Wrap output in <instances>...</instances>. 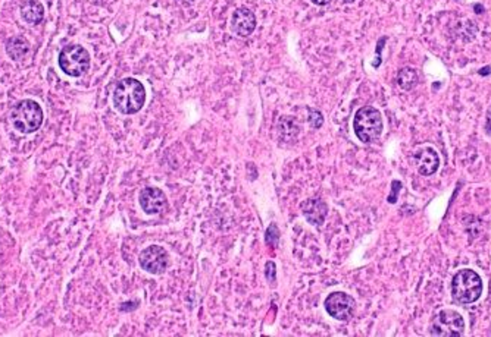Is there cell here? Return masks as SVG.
Here are the masks:
<instances>
[{"label": "cell", "mask_w": 491, "mask_h": 337, "mask_svg": "<svg viewBox=\"0 0 491 337\" xmlns=\"http://www.w3.org/2000/svg\"><path fill=\"white\" fill-rule=\"evenodd\" d=\"M490 72H491L490 66H487V68H484V69H481V71H479V74H481V75H488Z\"/></svg>", "instance_id": "7402d4cb"}, {"label": "cell", "mask_w": 491, "mask_h": 337, "mask_svg": "<svg viewBox=\"0 0 491 337\" xmlns=\"http://www.w3.org/2000/svg\"><path fill=\"white\" fill-rule=\"evenodd\" d=\"M309 122H311V125H312V128H321L322 126V123H324V117H322V114H321V112H318V110H315V109H309Z\"/></svg>", "instance_id": "e0dca14e"}, {"label": "cell", "mask_w": 491, "mask_h": 337, "mask_svg": "<svg viewBox=\"0 0 491 337\" xmlns=\"http://www.w3.org/2000/svg\"><path fill=\"white\" fill-rule=\"evenodd\" d=\"M138 201L146 214H159L166 207V197L159 188H144L140 192Z\"/></svg>", "instance_id": "30bf717a"}, {"label": "cell", "mask_w": 491, "mask_h": 337, "mask_svg": "<svg viewBox=\"0 0 491 337\" xmlns=\"http://www.w3.org/2000/svg\"><path fill=\"white\" fill-rule=\"evenodd\" d=\"M44 114L43 110L39 106V103H36L34 100H22L17 106H14V109L11 110L9 114V122L14 126V129H17L21 133H33L37 129H40L41 123H43Z\"/></svg>", "instance_id": "7a4b0ae2"}, {"label": "cell", "mask_w": 491, "mask_h": 337, "mask_svg": "<svg viewBox=\"0 0 491 337\" xmlns=\"http://www.w3.org/2000/svg\"><path fill=\"white\" fill-rule=\"evenodd\" d=\"M393 187H394V189H393V195L388 198V201L390 203H396V194H397V189H400V184L397 182V181H394L393 182Z\"/></svg>", "instance_id": "d6986e66"}, {"label": "cell", "mask_w": 491, "mask_h": 337, "mask_svg": "<svg viewBox=\"0 0 491 337\" xmlns=\"http://www.w3.org/2000/svg\"><path fill=\"white\" fill-rule=\"evenodd\" d=\"M6 53L8 56L11 57L12 60L18 62V60H22L24 57L27 56L31 50V46L28 43V40L22 36H15V37H11L8 41H6Z\"/></svg>", "instance_id": "5bb4252c"}, {"label": "cell", "mask_w": 491, "mask_h": 337, "mask_svg": "<svg viewBox=\"0 0 491 337\" xmlns=\"http://www.w3.org/2000/svg\"><path fill=\"white\" fill-rule=\"evenodd\" d=\"M340 3H344V5H347V3H353L354 0H338Z\"/></svg>", "instance_id": "d4e9b609"}, {"label": "cell", "mask_w": 491, "mask_h": 337, "mask_svg": "<svg viewBox=\"0 0 491 337\" xmlns=\"http://www.w3.org/2000/svg\"><path fill=\"white\" fill-rule=\"evenodd\" d=\"M418 81H419V76L413 68H403L397 74V84L405 91L413 90L418 85Z\"/></svg>", "instance_id": "9a60e30c"}, {"label": "cell", "mask_w": 491, "mask_h": 337, "mask_svg": "<svg viewBox=\"0 0 491 337\" xmlns=\"http://www.w3.org/2000/svg\"><path fill=\"white\" fill-rule=\"evenodd\" d=\"M146 101L143 84L134 78H125L114 91V104L122 114H136Z\"/></svg>", "instance_id": "6da1fadb"}, {"label": "cell", "mask_w": 491, "mask_h": 337, "mask_svg": "<svg viewBox=\"0 0 491 337\" xmlns=\"http://www.w3.org/2000/svg\"><path fill=\"white\" fill-rule=\"evenodd\" d=\"M21 18L30 25H37L44 19V6L39 0H24L21 5Z\"/></svg>", "instance_id": "4fadbf2b"}, {"label": "cell", "mask_w": 491, "mask_h": 337, "mask_svg": "<svg viewBox=\"0 0 491 337\" xmlns=\"http://www.w3.org/2000/svg\"><path fill=\"white\" fill-rule=\"evenodd\" d=\"M90 62H91L90 53L84 47L77 44L63 47L58 56L60 71L74 78L84 75L90 68Z\"/></svg>", "instance_id": "5b68a950"}, {"label": "cell", "mask_w": 491, "mask_h": 337, "mask_svg": "<svg viewBox=\"0 0 491 337\" xmlns=\"http://www.w3.org/2000/svg\"><path fill=\"white\" fill-rule=\"evenodd\" d=\"M482 293V280L473 270L463 268L456 273L452 281V296L460 305H469L479 299Z\"/></svg>", "instance_id": "3957f363"}, {"label": "cell", "mask_w": 491, "mask_h": 337, "mask_svg": "<svg viewBox=\"0 0 491 337\" xmlns=\"http://www.w3.org/2000/svg\"><path fill=\"white\" fill-rule=\"evenodd\" d=\"M325 309L334 319L347 321L353 317L354 299L344 292H334L325 299Z\"/></svg>", "instance_id": "ba28073f"}, {"label": "cell", "mask_w": 491, "mask_h": 337, "mask_svg": "<svg viewBox=\"0 0 491 337\" xmlns=\"http://www.w3.org/2000/svg\"><path fill=\"white\" fill-rule=\"evenodd\" d=\"M353 129L359 141L373 142L382 132V117L375 107L366 106L359 109L353 119Z\"/></svg>", "instance_id": "277c9868"}, {"label": "cell", "mask_w": 491, "mask_h": 337, "mask_svg": "<svg viewBox=\"0 0 491 337\" xmlns=\"http://www.w3.org/2000/svg\"><path fill=\"white\" fill-rule=\"evenodd\" d=\"M485 131H487V133L490 135L491 136V109H490V112H488V116H487V123H485Z\"/></svg>", "instance_id": "ffe728a7"}, {"label": "cell", "mask_w": 491, "mask_h": 337, "mask_svg": "<svg viewBox=\"0 0 491 337\" xmlns=\"http://www.w3.org/2000/svg\"><path fill=\"white\" fill-rule=\"evenodd\" d=\"M300 207H302L303 216L306 217V220L311 225L321 226L325 222L327 214H328V206L324 200L311 198V200H306Z\"/></svg>", "instance_id": "7c38bea8"}, {"label": "cell", "mask_w": 491, "mask_h": 337, "mask_svg": "<svg viewBox=\"0 0 491 337\" xmlns=\"http://www.w3.org/2000/svg\"><path fill=\"white\" fill-rule=\"evenodd\" d=\"M314 5H318V6H325V5H328L331 0H311Z\"/></svg>", "instance_id": "44dd1931"}, {"label": "cell", "mask_w": 491, "mask_h": 337, "mask_svg": "<svg viewBox=\"0 0 491 337\" xmlns=\"http://www.w3.org/2000/svg\"><path fill=\"white\" fill-rule=\"evenodd\" d=\"M465 333V319L453 311L443 309L440 311L432 321L431 334L438 337H460Z\"/></svg>", "instance_id": "8992f818"}, {"label": "cell", "mask_w": 491, "mask_h": 337, "mask_svg": "<svg viewBox=\"0 0 491 337\" xmlns=\"http://www.w3.org/2000/svg\"><path fill=\"white\" fill-rule=\"evenodd\" d=\"M413 163L416 166V170L422 176H431L440 167V157L437 151L431 147H424L415 151L413 154Z\"/></svg>", "instance_id": "9c48e42d"}, {"label": "cell", "mask_w": 491, "mask_h": 337, "mask_svg": "<svg viewBox=\"0 0 491 337\" xmlns=\"http://www.w3.org/2000/svg\"><path fill=\"white\" fill-rule=\"evenodd\" d=\"M138 262L144 271H147L150 274H162L168 268L169 255L162 246L152 245L140 252Z\"/></svg>", "instance_id": "52a82bcc"}, {"label": "cell", "mask_w": 491, "mask_h": 337, "mask_svg": "<svg viewBox=\"0 0 491 337\" xmlns=\"http://www.w3.org/2000/svg\"><path fill=\"white\" fill-rule=\"evenodd\" d=\"M266 279L272 284L275 283V264L272 261L266 262Z\"/></svg>", "instance_id": "ac0fdd59"}, {"label": "cell", "mask_w": 491, "mask_h": 337, "mask_svg": "<svg viewBox=\"0 0 491 337\" xmlns=\"http://www.w3.org/2000/svg\"><path fill=\"white\" fill-rule=\"evenodd\" d=\"M473 9L476 11V14H482V12H484V8H482L481 5H475V6H473Z\"/></svg>", "instance_id": "603a6c76"}, {"label": "cell", "mask_w": 491, "mask_h": 337, "mask_svg": "<svg viewBox=\"0 0 491 337\" xmlns=\"http://www.w3.org/2000/svg\"><path fill=\"white\" fill-rule=\"evenodd\" d=\"M278 241H279V232H278V227L275 225H271L268 227L266 230V244L271 245V246H276L278 245Z\"/></svg>", "instance_id": "2e32d148"}, {"label": "cell", "mask_w": 491, "mask_h": 337, "mask_svg": "<svg viewBox=\"0 0 491 337\" xmlns=\"http://www.w3.org/2000/svg\"><path fill=\"white\" fill-rule=\"evenodd\" d=\"M256 28L255 14L247 8H238L231 18V30L238 37H249Z\"/></svg>", "instance_id": "8fae6325"}, {"label": "cell", "mask_w": 491, "mask_h": 337, "mask_svg": "<svg viewBox=\"0 0 491 337\" xmlns=\"http://www.w3.org/2000/svg\"><path fill=\"white\" fill-rule=\"evenodd\" d=\"M179 3H182V5H191L193 2H196V0H178Z\"/></svg>", "instance_id": "cb8c5ba5"}]
</instances>
